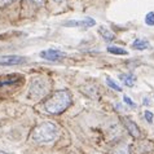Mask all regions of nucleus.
<instances>
[{
  "label": "nucleus",
  "instance_id": "nucleus-10",
  "mask_svg": "<svg viewBox=\"0 0 154 154\" xmlns=\"http://www.w3.org/2000/svg\"><path fill=\"white\" fill-rule=\"evenodd\" d=\"M119 79H121L126 85H128V87L135 85V82H136V78L132 74H121L119 75Z\"/></svg>",
  "mask_w": 154,
  "mask_h": 154
},
{
  "label": "nucleus",
  "instance_id": "nucleus-19",
  "mask_svg": "<svg viewBox=\"0 0 154 154\" xmlns=\"http://www.w3.org/2000/svg\"><path fill=\"white\" fill-rule=\"evenodd\" d=\"M13 0H0V5H7V4H11Z\"/></svg>",
  "mask_w": 154,
  "mask_h": 154
},
{
  "label": "nucleus",
  "instance_id": "nucleus-8",
  "mask_svg": "<svg viewBox=\"0 0 154 154\" xmlns=\"http://www.w3.org/2000/svg\"><path fill=\"white\" fill-rule=\"evenodd\" d=\"M122 119V122H123V125L126 126L127 128V131L130 132V134L132 136H135V137H140V130H139V127L135 125L134 122L131 121V119H128V118H121Z\"/></svg>",
  "mask_w": 154,
  "mask_h": 154
},
{
  "label": "nucleus",
  "instance_id": "nucleus-17",
  "mask_svg": "<svg viewBox=\"0 0 154 154\" xmlns=\"http://www.w3.org/2000/svg\"><path fill=\"white\" fill-rule=\"evenodd\" d=\"M144 117H145V119H146L148 123H152L153 122V113L152 112H149V110H145Z\"/></svg>",
  "mask_w": 154,
  "mask_h": 154
},
{
  "label": "nucleus",
  "instance_id": "nucleus-15",
  "mask_svg": "<svg viewBox=\"0 0 154 154\" xmlns=\"http://www.w3.org/2000/svg\"><path fill=\"white\" fill-rule=\"evenodd\" d=\"M106 83H108V85H109L110 88L115 89V91H118V92H121V91H122V88L119 87V85H118L117 83H115L113 79H110V78H106Z\"/></svg>",
  "mask_w": 154,
  "mask_h": 154
},
{
  "label": "nucleus",
  "instance_id": "nucleus-5",
  "mask_svg": "<svg viewBox=\"0 0 154 154\" xmlns=\"http://www.w3.org/2000/svg\"><path fill=\"white\" fill-rule=\"evenodd\" d=\"M96 25V21L93 20V18H84V20H80V21H66L65 23H63V26H66V27H92V26H95Z\"/></svg>",
  "mask_w": 154,
  "mask_h": 154
},
{
  "label": "nucleus",
  "instance_id": "nucleus-6",
  "mask_svg": "<svg viewBox=\"0 0 154 154\" xmlns=\"http://www.w3.org/2000/svg\"><path fill=\"white\" fill-rule=\"evenodd\" d=\"M30 92H31L34 96H38V97L43 96V95H44V93L47 92V85H45V82H43L42 79L34 80L32 85L30 87Z\"/></svg>",
  "mask_w": 154,
  "mask_h": 154
},
{
  "label": "nucleus",
  "instance_id": "nucleus-9",
  "mask_svg": "<svg viewBox=\"0 0 154 154\" xmlns=\"http://www.w3.org/2000/svg\"><path fill=\"white\" fill-rule=\"evenodd\" d=\"M132 47L135 49H139V51H143V49H146L150 47V43H149L146 39H136L134 43H132Z\"/></svg>",
  "mask_w": 154,
  "mask_h": 154
},
{
  "label": "nucleus",
  "instance_id": "nucleus-4",
  "mask_svg": "<svg viewBox=\"0 0 154 154\" xmlns=\"http://www.w3.org/2000/svg\"><path fill=\"white\" fill-rule=\"evenodd\" d=\"M26 61V58L22 57V56H2L0 57V65H4V66H13V65H21Z\"/></svg>",
  "mask_w": 154,
  "mask_h": 154
},
{
  "label": "nucleus",
  "instance_id": "nucleus-1",
  "mask_svg": "<svg viewBox=\"0 0 154 154\" xmlns=\"http://www.w3.org/2000/svg\"><path fill=\"white\" fill-rule=\"evenodd\" d=\"M71 104V96L67 91H57L44 102V108L49 114H61Z\"/></svg>",
  "mask_w": 154,
  "mask_h": 154
},
{
  "label": "nucleus",
  "instance_id": "nucleus-13",
  "mask_svg": "<svg viewBox=\"0 0 154 154\" xmlns=\"http://www.w3.org/2000/svg\"><path fill=\"white\" fill-rule=\"evenodd\" d=\"M114 154H130V152H128V145H125V144L118 145V146L114 149Z\"/></svg>",
  "mask_w": 154,
  "mask_h": 154
},
{
  "label": "nucleus",
  "instance_id": "nucleus-20",
  "mask_svg": "<svg viewBox=\"0 0 154 154\" xmlns=\"http://www.w3.org/2000/svg\"><path fill=\"white\" fill-rule=\"evenodd\" d=\"M0 154H8V153H5V152H0Z\"/></svg>",
  "mask_w": 154,
  "mask_h": 154
},
{
  "label": "nucleus",
  "instance_id": "nucleus-3",
  "mask_svg": "<svg viewBox=\"0 0 154 154\" xmlns=\"http://www.w3.org/2000/svg\"><path fill=\"white\" fill-rule=\"evenodd\" d=\"M39 56L42 58L47 60V61H60V60H62L66 54L63 53L62 51H58V49H47V51L40 52Z\"/></svg>",
  "mask_w": 154,
  "mask_h": 154
},
{
  "label": "nucleus",
  "instance_id": "nucleus-18",
  "mask_svg": "<svg viewBox=\"0 0 154 154\" xmlns=\"http://www.w3.org/2000/svg\"><path fill=\"white\" fill-rule=\"evenodd\" d=\"M27 2H30V3H34V4H35V5H38V7L44 5V0H27Z\"/></svg>",
  "mask_w": 154,
  "mask_h": 154
},
{
  "label": "nucleus",
  "instance_id": "nucleus-16",
  "mask_svg": "<svg viewBox=\"0 0 154 154\" xmlns=\"http://www.w3.org/2000/svg\"><path fill=\"white\" fill-rule=\"evenodd\" d=\"M123 101H125V104H126V105H128L130 108H136V104H135V102L132 101L128 96H123Z\"/></svg>",
  "mask_w": 154,
  "mask_h": 154
},
{
  "label": "nucleus",
  "instance_id": "nucleus-11",
  "mask_svg": "<svg viewBox=\"0 0 154 154\" xmlns=\"http://www.w3.org/2000/svg\"><path fill=\"white\" fill-rule=\"evenodd\" d=\"M98 31H100V34L102 35V38H104V40H106V42H112V40H114V34L110 31V30H108L106 27H100V30H98Z\"/></svg>",
  "mask_w": 154,
  "mask_h": 154
},
{
  "label": "nucleus",
  "instance_id": "nucleus-12",
  "mask_svg": "<svg viewBox=\"0 0 154 154\" xmlns=\"http://www.w3.org/2000/svg\"><path fill=\"white\" fill-rule=\"evenodd\" d=\"M108 51L113 54H121V56H123V54H128L127 51L121 48V47H108Z\"/></svg>",
  "mask_w": 154,
  "mask_h": 154
},
{
  "label": "nucleus",
  "instance_id": "nucleus-14",
  "mask_svg": "<svg viewBox=\"0 0 154 154\" xmlns=\"http://www.w3.org/2000/svg\"><path fill=\"white\" fill-rule=\"evenodd\" d=\"M145 23L148 26H154V12H149V13L145 16Z\"/></svg>",
  "mask_w": 154,
  "mask_h": 154
},
{
  "label": "nucleus",
  "instance_id": "nucleus-2",
  "mask_svg": "<svg viewBox=\"0 0 154 154\" xmlns=\"http://www.w3.org/2000/svg\"><path fill=\"white\" fill-rule=\"evenodd\" d=\"M58 136V127L52 122H44L34 128L31 139L39 144L53 143Z\"/></svg>",
  "mask_w": 154,
  "mask_h": 154
},
{
  "label": "nucleus",
  "instance_id": "nucleus-7",
  "mask_svg": "<svg viewBox=\"0 0 154 154\" xmlns=\"http://www.w3.org/2000/svg\"><path fill=\"white\" fill-rule=\"evenodd\" d=\"M22 83V76L20 75H5L0 78V88L2 87H9L13 84Z\"/></svg>",
  "mask_w": 154,
  "mask_h": 154
}]
</instances>
